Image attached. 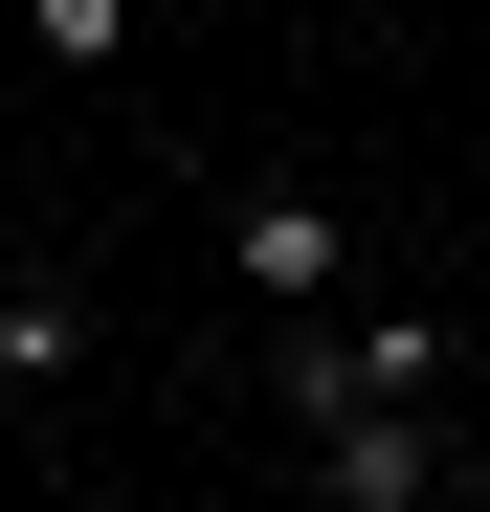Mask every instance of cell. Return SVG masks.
Listing matches in <instances>:
<instances>
[{"instance_id": "cell-1", "label": "cell", "mask_w": 490, "mask_h": 512, "mask_svg": "<svg viewBox=\"0 0 490 512\" xmlns=\"http://www.w3.org/2000/svg\"><path fill=\"white\" fill-rule=\"evenodd\" d=\"M268 379H290V423H379V401H424V379H446V334H424V312H312Z\"/></svg>"}, {"instance_id": "cell-2", "label": "cell", "mask_w": 490, "mask_h": 512, "mask_svg": "<svg viewBox=\"0 0 490 512\" xmlns=\"http://www.w3.org/2000/svg\"><path fill=\"white\" fill-rule=\"evenodd\" d=\"M223 268H245V290H268L290 334H312V312H335V290H357V223H335V201H312V179H245V201H223Z\"/></svg>"}, {"instance_id": "cell-3", "label": "cell", "mask_w": 490, "mask_h": 512, "mask_svg": "<svg viewBox=\"0 0 490 512\" xmlns=\"http://www.w3.org/2000/svg\"><path fill=\"white\" fill-rule=\"evenodd\" d=\"M312 512H446V423H424V401L312 423Z\"/></svg>"}, {"instance_id": "cell-4", "label": "cell", "mask_w": 490, "mask_h": 512, "mask_svg": "<svg viewBox=\"0 0 490 512\" xmlns=\"http://www.w3.org/2000/svg\"><path fill=\"white\" fill-rule=\"evenodd\" d=\"M23 45L67 67V90H112V67H134V0H23Z\"/></svg>"}, {"instance_id": "cell-5", "label": "cell", "mask_w": 490, "mask_h": 512, "mask_svg": "<svg viewBox=\"0 0 490 512\" xmlns=\"http://www.w3.org/2000/svg\"><path fill=\"white\" fill-rule=\"evenodd\" d=\"M23 312H45V290H23V245H0V334H23Z\"/></svg>"}, {"instance_id": "cell-6", "label": "cell", "mask_w": 490, "mask_h": 512, "mask_svg": "<svg viewBox=\"0 0 490 512\" xmlns=\"http://www.w3.org/2000/svg\"><path fill=\"white\" fill-rule=\"evenodd\" d=\"M0 446H23V379H0Z\"/></svg>"}]
</instances>
